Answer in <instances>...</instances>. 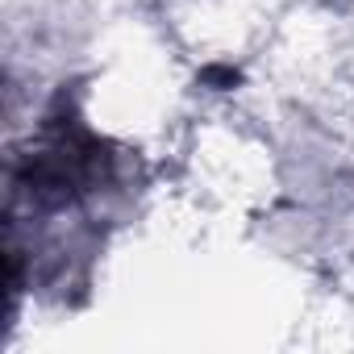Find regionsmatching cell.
Returning a JSON list of instances; mask_svg holds the SVG:
<instances>
[{
    "label": "cell",
    "mask_w": 354,
    "mask_h": 354,
    "mask_svg": "<svg viewBox=\"0 0 354 354\" xmlns=\"http://www.w3.org/2000/svg\"><path fill=\"white\" fill-rule=\"evenodd\" d=\"M205 84H213L217 92H225V88L238 84V71H234V67H209V71H205Z\"/></svg>",
    "instance_id": "1"
}]
</instances>
